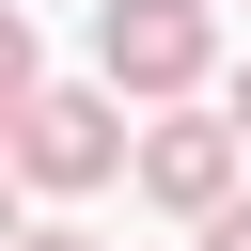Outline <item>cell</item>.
<instances>
[{"label":"cell","mask_w":251,"mask_h":251,"mask_svg":"<svg viewBox=\"0 0 251 251\" xmlns=\"http://www.w3.org/2000/svg\"><path fill=\"white\" fill-rule=\"evenodd\" d=\"M204 63H220L204 0H110V16H94V78H110V94H141V110H188V94H204Z\"/></svg>","instance_id":"cell-1"},{"label":"cell","mask_w":251,"mask_h":251,"mask_svg":"<svg viewBox=\"0 0 251 251\" xmlns=\"http://www.w3.org/2000/svg\"><path fill=\"white\" fill-rule=\"evenodd\" d=\"M251 188V141H235V110H157L141 126V204H173V220H220Z\"/></svg>","instance_id":"cell-3"},{"label":"cell","mask_w":251,"mask_h":251,"mask_svg":"<svg viewBox=\"0 0 251 251\" xmlns=\"http://www.w3.org/2000/svg\"><path fill=\"white\" fill-rule=\"evenodd\" d=\"M16 173H31V188H110V173H141V141H126V94H78V78H47V94L16 110Z\"/></svg>","instance_id":"cell-2"},{"label":"cell","mask_w":251,"mask_h":251,"mask_svg":"<svg viewBox=\"0 0 251 251\" xmlns=\"http://www.w3.org/2000/svg\"><path fill=\"white\" fill-rule=\"evenodd\" d=\"M204 251H251V188H235V204H220V220H204Z\"/></svg>","instance_id":"cell-4"},{"label":"cell","mask_w":251,"mask_h":251,"mask_svg":"<svg viewBox=\"0 0 251 251\" xmlns=\"http://www.w3.org/2000/svg\"><path fill=\"white\" fill-rule=\"evenodd\" d=\"M235 141H251V78H235Z\"/></svg>","instance_id":"cell-6"},{"label":"cell","mask_w":251,"mask_h":251,"mask_svg":"<svg viewBox=\"0 0 251 251\" xmlns=\"http://www.w3.org/2000/svg\"><path fill=\"white\" fill-rule=\"evenodd\" d=\"M16 251H94V235H78V220H31V235H16Z\"/></svg>","instance_id":"cell-5"}]
</instances>
